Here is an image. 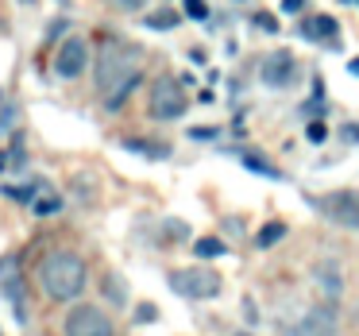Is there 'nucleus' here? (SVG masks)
Here are the masks:
<instances>
[{"label": "nucleus", "instance_id": "1", "mask_svg": "<svg viewBox=\"0 0 359 336\" xmlns=\"http://www.w3.org/2000/svg\"><path fill=\"white\" fill-rule=\"evenodd\" d=\"M135 86H140V51L120 39L104 43L101 58H97V89L104 93V109L116 112Z\"/></svg>", "mask_w": 359, "mask_h": 336}, {"label": "nucleus", "instance_id": "2", "mask_svg": "<svg viewBox=\"0 0 359 336\" xmlns=\"http://www.w3.org/2000/svg\"><path fill=\"white\" fill-rule=\"evenodd\" d=\"M39 282H43V290H47V297H55V302H74L89 282L86 259L74 255V251H55V255L43 259Z\"/></svg>", "mask_w": 359, "mask_h": 336}, {"label": "nucleus", "instance_id": "3", "mask_svg": "<svg viewBox=\"0 0 359 336\" xmlns=\"http://www.w3.org/2000/svg\"><path fill=\"white\" fill-rule=\"evenodd\" d=\"M170 290L182 297H194V302H205V297L220 294V274L209 267H186V271L170 274Z\"/></svg>", "mask_w": 359, "mask_h": 336}, {"label": "nucleus", "instance_id": "4", "mask_svg": "<svg viewBox=\"0 0 359 336\" xmlns=\"http://www.w3.org/2000/svg\"><path fill=\"white\" fill-rule=\"evenodd\" d=\"M325 220H332L336 228H348V232H359V194L355 189H336V194H325L320 201H313Z\"/></svg>", "mask_w": 359, "mask_h": 336}, {"label": "nucleus", "instance_id": "5", "mask_svg": "<svg viewBox=\"0 0 359 336\" xmlns=\"http://www.w3.org/2000/svg\"><path fill=\"white\" fill-rule=\"evenodd\" d=\"M147 109H151V116H155V120H178V116H186L189 97L182 93V86H178V81L158 78V81H155V89H151Z\"/></svg>", "mask_w": 359, "mask_h": 336}, {"label": "nucleus", "instance_id": "6", "mask_svg": "<svg viewBox=\"0 0 359 336\" xmlns=\"http://www.w3.org/2000/svg\"><path fill=\"white\" fill-rule=\"evenodd\" d=\"M66 336H112V321L97 305H78L66 317Z\"/></svg>", "mask_w": 359, "mask_h": 336}, {"label": "nucleus", "instance_id": "7", "mask_svg": "<svg viewBox=\"0 0 359 336\" xmlns=\"http://www.w3.org/2000/svg\"><path fill=\"white\" fill-rule=\"evenodd\" d=\"M86 66H89V43L81 35H70L55 55V74L58 78H78V74H86Z\"/></svg>", "mask_w": 359, "mask_h": 336}, {"label": "nucleus", "instance_id": "8", "mask_svg": "<svg viewBox=\"0 0 359 336\" xmlns=\"http://www.w3.org/2000/svg\"><path fill=\"white\" fill-rule=\"evenodd\" d=\"M336 332V305H313L302 321L286 325V336H332Z\"/></svg>", "mask_w": 359, "mask_h": 336}, {"label": "nucleus", "instance_id": "9", "mask_svg": "<svg viewBox=\"0 0 359 336\" xmlns=\"http://www.w3.org/2000/svg\"><path fill=\"white\" fill-rule=\"evenodd\" d=\"M259 78H263V86L271 89H286L290 81L297 78V62L290 51H274V55H266V62L259 66Z\"/></svg>", "mask_w": 359, "mask_h": 336}, {"label": "nucleus", "instance_id": "10", "mask_svg": "<svg viewBox=\"0 0 359 336\" xmlns=\"http://www.w3.org/2000/svg\"><path fill=\"white\" fill-rule=\"evenodd\" d=\"M313 282H317V290L328 297V302H336V297L344 294V282H340V267L336 263H320L317 271H313Z\"/></svg>", "mask_w": 359, "mask_h": 336}, {"label": "nucleus", "instance_id": "11", "mask_svg": "<svg viewBox=\"0 0 359 336\" xmlns=\"http://www.w3.org/2000/svg\"><path fill=\"white\" fill-rule=\"evenodd\" d=\"M297 32H302L305 39H332V35L340 32V24H336L332 16H313V20H305Z\"/></svg>", "mask_w": 359, "mask_h": 336}, {"label": "nucleus", "instance_id": "12", "mask_svg": "<svg viewBox=\"0 0 359 336\" xmlns=\"http://www.w3.org/2000/svg\"><path fill=\"white\" fill-rule=\"evenodd\" d=\"M278 240H286V220H266V224L255 232V248H259V251L274 248Z\"/></svg>", "mask_w": 359, "mask_h": 336}, {"label": "nucleus", "instance_id": "13", "mask_svg": "<svg viewBox=\"0 0 359 336\" xmlns=\"http://www.w3.org/2000/svg\"><path fill=\"white\" fill-rule=\"evenodd\" d=\"M240 163L248 166V170H255V174H263V178H282V170L274 163H266L259 151H248V155H240Z\"/></svg>", "mask_w": 359, "mask_h": 336}, {"label": "nucleus", "instance_id": "14", "mask_svg": "<svg viewBox=\"0 0 359 336\" xmlns=\"http://www.w3.org/2000/svg\"><path fill=\"white\" fill-rule=\"evenodd\" d=\"M224 240H217V236H205V240H197L194 243V255H201V259H217V255H224Z\"/></svg>", "mask_w": 359, "mask_h": 336}, {"label": "nucleus", "instance_id": "15", "mask_svg": "<svg viewBox=\"0 0 359 336\" xmlns=\"http://www.w3.org/2000/svg\"><path fill=\"white\" fill-rule=\"evenodd\" d=\"M147 27H151V32H170V27H178V12H170V8L151 12V16H147Z\"/></svg>", "mask_w": 359, "mask_h": 336}, {"label": "nucleus", "instance_id": "16", "mask_svg": "<svg viewBox=\"0 0 359 336\" xmlns=\"http://www.w3.org/2000/svg\"><path fill=\"white\" fill-rule=\"evenodd\" d=\"M124 147H128V151H143L147 159H166V155H170V147H166V143H143V140H128Z\"/></svg>", "mask_w": 359, "mask_h": 336}, {"label": "nucleus", "instance_id": "17", "mask_svg": "<svg viewBox=\"0 0 359 336\" xmlns=\"http://www.w3.org/2000/svg\"><path fill=\"white\" fill-rule=\"evenodd\" d=\"M16 120H20V109L4 97V89H0V128L8 132V128H16Z\"/></svg>", "mask_w": 359, "mask_h": 336}, {"label": "nucleus", "instance_id": "18", "mask_svg": "<svg viewBox=\"0 0 359 336\" xmlns=\"http://www.w3.org/2000/svg\"><path fill=\"white\" fill-rule=\"evenodd\" d=\"M20 278V259L16 255H4L0 259V282H16Z\"/></svg>", "mask_w": 359, "mask_h": 336}, {"label": "nucleus", "instance_id": "19", "mask_svg": "<svg viewBox=\"0 0 359 336\" xmlns=\"http://www.w3.org/2000/svg\"><path fill=\"white\" fill-rule=\"evenodd\" d=\"M251 24H255L259 32H266V35H274V32H278V20H274L271 12H255V16H251Z\"/></svg>", "mask_w": 359, "mask_h": 336}, {"label": "nucleus", "instance_id": "20", "mask_svg": "<svg viewBox=\"0 0 359 336\" xmlns=\"http://www.w3.org/2000/svg\"><path fill=\"white\" fill-rule=\"evenodd\" d=\"M305 140H309V143H325L328 140V128L320 124V120H309V124H305Z\"/></svg>", "mask_w": 359, "mask_h": 336}, {"label": "nucleus", "instance_id": "21", "mask_svg": "<svg viewBox=\"0 0 359 336\" xmlns=\"http://www.w3.org/2000/svg\"><path fill=\"white\" fill-rule=\"evenodd\" d=\"M186 16L189 20H209V4H205V0H186Z\"/></svg>", "mask_w": 359, "mask_h": 336}, {"label": "nucleus", "instance_id": "22", "mask_svg": "<svg viewBox=\"0 0 359 336\" xmlns=\"http://www.w3.org/2000/svg\"><path fill=\"white\" fill-rule=\"evenodd\" d=\"M104 4H109V8H116V12H140L147 0H104Z\"/></svg>", "mask_w": 359, "mask_h": 336}, {"label": "nucleus", "instance_id": "23", "mask_svg": "<svg viewBox=\"0 0 359 336\" xmlns=\"http://www.w3.org/2000/svg\"><path fill=\"white\" fill-rule=\"evenodd\" d=\"M58 209H62L58 197H43V201H35V213H39V217H50V213H58Z\"/></svg>", "mask_w": 359, "mask_h": 336}, {"label": "nucleus", "instance_id": "24", "mask_svg": "<svg viewBox=\"0 0 359 336\" xmlns=\"http://www.w3.org/2000/svg\"><path fill=\"white\" fill-rule=\"evenodd\" d=\"M104 290H109V297H112V302H124V286H120V278H116V274L109 278V286H104Z\"/></svg>", "mask_w": 359, "mask_h": 336}, {"label": "nucleus", "instance_id": "25", "mask_svg": "<svg viewBox=\"0 0 359 336\" xmlns=\"http://www.w3.org/2000/svg\"><path fill=\"white\" fill-rule=\"evenodd\" d=\"M302 8H305V0H282V12H290V16H297Z\"/></svg>", "mask_w": 359, "mask_h": 336}, {"label": "nucleus", "instance_id": "26", "mask_svg": "<svg viewBox=\"0 0 359 336\" xmlns=\"http://www.w3.org/2000/svg\"><path fill=\"white\" fill-rule=\"evenodd\" d=\"M189 135H194V140H212V135H217V128H194Z\"/></svg>", "mask_w": 359, "mask_h": 336}, {"label": "nucleus", "instance_id": "27", "mask_svg": "<svg viewBox=\"0 0 359 336\" xmlns=\"http://www.w3.org/2000/svg\"><path fill=\"white\" fill-rule=\"evenodd\" d=\"M140 321H155V305H140V313H135Z\"/></svg>", "mask_w": 359, "mask_h": 336}, {"label": "nucleus", "instance_id": "28", "mask_svg": "<svg viewBox=\"0 0 359 336\" xmlns=\"http://www.w3.org/2000/svg\"><path fill=\"white\" fill-rule=\"evenodd\" d=\"M243 317H248V321H259V309H255L251 302H243Z\"/></svg>", "mask_w": 359, "mask_h": 336}, {"label": "nucleus", "instance_id": "29", "mask_svg": "<svg viewBox=\"0 0 359 336\" xmlns=\"http://www.w3.org/2000/svg\"><path fill=\"white\" fill-rule=\"evenodd\" d=\"M348 70H351V74H359V58H351V62H348Z\"/></svg>", "mask_w": 359, "mask_h": 336}, {"label": "nucleus", "instance_id": "30", "mask_svg": "<svg viewBox=\"0 0 359 336\" xmlns=\"http://www.w3.org/2000/svg\"><path fill=\"white\" fill-rule=\"evenodd\" d=\"M236 336H251V332H236Z\"/></svg>", "mask_w": 359, "mask_h": 336}, {"label": "nucleus", "instance_id": "31", "mask_svg": "<svg viewBox=\"0 0 359 336\" xmlns=\"http://www.w3.org/2000/svg\"><path fill=\"white\" fill-rule=\"evenodd\" d=\"M24 4H35V0H24Z\"/></svg>", "mask_w": 359, "mask_h": 336}, {"label": "nucleus", "instance_id": "32", "mask_svg": "<svg viewBox=\"0 0 359 336\" xmlns=\"http://www.w3.org/2000/svg\"><path fill=\"white\" fill-rule=\"evenodd\" d=\"M355 4H359V0H355Z\"/></svg>", "mask_w": 359, "mask_h": 336}]
</instances>
